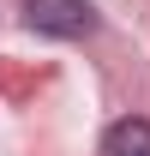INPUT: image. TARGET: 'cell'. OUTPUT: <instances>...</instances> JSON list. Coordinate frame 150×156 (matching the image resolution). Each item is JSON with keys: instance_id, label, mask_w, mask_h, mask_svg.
Here are the masks:
<instances>
[{"instance_id": "1", "label": "cell", "mask_w": 150, "mask_h": 156, "mask_svg": "<svg viewBox=\"0 0 150 156\" xmlns=\"http://www.w3.org/2000/svg\"><path fill=\"white\" fill-rule=\"evenodd\" d=\"M24 24L42 36H90L96 6L90 0H24Z\"/></svg>"}, {"instance_id": "2", "label": "cell", "mask_w": 150, "mask_h": 156, "mask_svg": "<svg viewBox=\"0 0 150 156\" xmlns=\"http://www.w3.org/2000/svg\"><path fill=\"white\" fill-rule=\"evenodd\" d=\"M102 156H150V120H114L102 138Z\"/></svg>"}]
</instances>
